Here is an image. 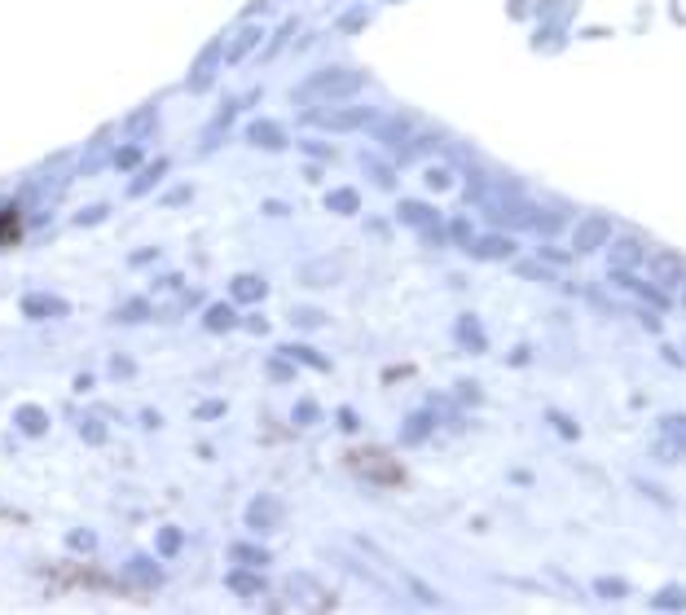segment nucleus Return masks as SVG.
Listing matches in <instances>:
<instances>
[{
	"label": "nucleus",
	"instance_id": "obj_1",
	"mask_svg": "<svg viewBox=\"0 0 686 615\" xmlns=\"http://www.w3.org/2000/svg\"><path fill=\"white\" fill-rule=\"evenodd\" d=\"M366 79L357 75V70H317L309 75L300 88H295V102H339V97H357V88H361Z\"/></svg>",
	"mask_w": 686,
	"mask_h": 615
},
{
	"label": "nucleus",
	"instance_id": "obj_2",
	"mask_svg": "<svg viewBox=\"0 0 686 615\" xmlns=\"http://www.w3.org/2000/svg\"><path fill=\"white\" fill-rule=\"evenodd\" d=\"M375 110L370 106H343V110H304L309 128H326V133H361L375 128Z\"/></svg>",
	"mask_w": 686,
	"mask_h": 615
},
{
	"label": "nucleus",
	"instance_id": "obj_3",
	"mask_svg": "<svg viewBox=\"0 0 686 615\" xmlns=\"http://www.w3.org/2000/svg\"><path fill=\"white\" fill-rule=\"evenodd\" d=\"M348 466L352 471H361L366 479H375V483H387V488H401V466L392 462V457H383V453H352L348 457Z\"/></svg>",
	"mask_w": 686,
	"mask_h": 615
},
{
	"label": "nucleus",
	"instance_id": "obj_4",
	"mask_svg": "<svg viewBox=\"0 0 686 615\" xmlns=\"http://www.w3.org/2000/svg\"><path fill=\"white\" fill-rule=\"evenodd\" d=\"M607 238H612V225H607V216H585L581 225H577V234H572V251L589 255V251H598V246H603Z\"/></svg>",
	"mask_w": 686,
	"mask_h": 615
},
{
	"label": "nucleus",
	"instance_id": "obj_5",
	"mask_svg": "<svg viewBox=\"0 0 686 615\" xmlns=\"http://www.w3.org/2000/svg\"><path fill=\"white\" fill-rule=\"evenodd\" d=\"M229 295H234V304H242V308L260 304V299H269V277L234 273V281H229Z\"/></svg>",
	"mask_w": 686,
	"mask_h": 615
},
{
	"label": "nucleus",
	"instance_id": "obj_6",
	"mask_svg": "<svg viewBox=\"0 0 686 615\" xmlns=\"http://www.w3.org/2000/svg\"><path fill=\"white\" fill-rule=\"evenodd\" d=\"M647 269H652V277L660 286H673V281L686 277V260L678 251H652V255H647Z\"/></svg>",
	"mask_w": 686,
	"mask_h": 615
},
{
	"label": "nucleus",
	"instance_id": "obj_7",
	"mask_svg": "<svg viewBox=\"0 0 686 615\" xmlns=\"http://www.w3.org/2000/svg\"><path fill=\"white\" fill-rule=\"evenodd\" d=\"M216 58H220V40H211V44L203 49V58L194 62L190 79H185L190 93H207V88H211V79H216Z\"/></svg>",
	"mask_w": 686,
	"mask_h": 615
},
{
	"label": "nucleus",
	"instance_id": "obj_8",
	"mask_svg": "<svg viewBox=\"0 0 686 615\" xmlns=\"http://www.w3.org/2000/svg\"><path fill=\"white\" fill-rule=\"evenodd\" d=\"M70 308L62 295H23V317H32V321H49V317H67Z\"/></svg>",
	"mask_w": 686,
	"mask_h": 615
},
{
	"label": "nucleus",
	"instance_id": "obj_9",
	"mask_svg": "<svg viewBox=\"0 0 686 615\" xmlns=\"http://www.w3.org/2000/svg\"><path fill=\"white\" fill-rule=\"evenodd\" d=\"M246 523L255 528V532H269L282 523V501L277 497H255L251 506H246Z\"/></svg>",
	"mask_w": 686,
	"mask_h": 615
},
{
	"label": "nucleus",
	"instance_id": "obj_10",
	"mask_svg": "<svg viewBox=\"0 0 686 615\" xmlns=\"http://www.w3.org/2000/svg\"><path fill=\"white\" fill-rule=\"evenodd\" d=\"M471 255H476V260H511V255H514V238H502V234L476 238V242H471Z\"/></svg>",
	"mask_w": 686,
	"mask_h": 615
},
{
	"label": "nucleus",
	"instance_id": "obj_11",
	"mask_svg": "<svg viewBox=\"0 0 686 615\" xmlns=\"http://www.w3.org/2000/svg\"><path fill=\"white\" fill-rule=\"evenodd\" d=\"M260 40H264V27H242V32L229 40V49H225V62H229V67H238V62L251 53V49H255V44H260Z\"/></svg>",
	"mask_w": 686,
	"mask_h": 615
},
{
	"label": "nucleus",
	"instance_id": "obj_12",
	"mask_svg": "<svg viewBox=\"0 0 686 615\" xmlns=\"http://www.w3.org/2000/svg\"><path fill=\"white\" fill-rule=\"evenodd\" d=\"M453 335H458V343L467 347V352H484L488 343H484V330H480V321L467 312V317H458V326H453Z\"/></svg>",
	"mask_w": 686,
	"mask_h": 615
},
{
	"label": "nucleus",
	"instance_id": "obj_13",
	"mask_svg": "<svg viewBox=\"0 0 686 615\" xmlns=\"http://www.w3.org/2000/svg\"><path fill=\"white\" fill-rule=\"evenodd\" d=\"M246 141H251V145H269V150H282V145H286L282 128H277V124H269V119H255V124L246 128Z\"/></svg>",
	"mask_w": 686,
	"mask_h": 615
},
{
	"label": "nucleus",
	"instance_id": "obj_14",
	"mask_svg": "<svg viewBox=\"0 0 686 615\" xmlns=\"http://www.w3.org/2000/svg\"><path fill=\"white\" fill-rule=\"evenodd\" d=\"M168 159H154V163H150V168L141 171L137 180H133V185H128V194H133V198H141V194H150V189H154V185H159V180H163V176H168Z\"/></svg>",
	"mask_w": 686,
	"mask_h": 615
},
{
	"label": "nucleus",
	"instance_id": "obj_15",
	"mask_svg": "<svg viewBox=\"0 0 686 615\" xmlns=\"http://www.w3.org/2000/svg\"><path fill=\"white\" fill-rule=\"evenodd\" d=\"M643 260V242L638 238H616L612 242V269H634Z\"/></svg>",
	"mask_w": 686,
	"mask_h": 615
},
{
	"label": "nucleus",
	"instance_id": "obj_16",
	"mask_svg": "<svg viewBox=\"0 0 686 615\" xmlns=\"http://www.w3.org/2000/svg\"><path fill=\"white\" fill-rule=\"evenodd\" d=\"M154 119H159V110H154V106H141V110L128 115V124H124V128H128V137L133 141H141V137H150V133H154Z\"/></svg>",
	"mask_w": 686,
	"mask_h": 615
},
{
	"label": "nucleus",
	"instance_id": "obj_17",
	"mask_svg": "<svg viewBox=\"0 0 686 615\" xmlns=\"http://www.w3.org/2000/svg\"><path fill=\"white\" fill-rule=\"evenodd\" d=\"M300 281H309V286H330V281H339V264L335 260H317L309 269H300Z\"/></svg>",
	"mask_w": 686,
	"mask_h": 615
},
{
	"label": "nucleus",
	"instance_id": "obj_18",
	"mask_svg": "<svg viewBox=\"0 0 686 615\" xmlns=\"http://www.w3.org/2000/svg\"><path fill=\"white\" fill-rule=\"evenodd\" d=\"M234 321H238V312L229 304H211L207 308V317H203V326L211 330V335H225V330H234Z\"/></svg>",
	"mask_w": 686,
	"mask_h": 615
},
{
	"label": "nucleus",
	"instance_id": "obj_19",
	"mask_svg": "<svg viewBox=\"0 0 686 615\" xmlns=\"http://www.w3.org/2000/svg\"><path fill=\"white\" fill-rule=\"evenodd\" d=\"M128 581H137L141 589H154V584H159V567H154L150 558H133V563H128Z\"/></svg>",
	"mask_w": 686,
	"mask_h": 615
},
{
	"label": "nucleus",
	"instance_id": "obj_20",
	"mask_svg": "<svg viewBox=\"0 0 686 615\" xmlns=\"http://www.w3.org/2000/svg\"><path fill=\"white\" fill-rule=\"evenodd\" d=\"M396 216H401L405 225H422V229H427V225H436V211H431V207H422V203H401L396 207Z\"/></svg>",
	"mask_w": 686,
	"mask_h": 615
},
{
	"label": "nucleus",
	"instance_id": "obj_21",
	"mask_svg": "<svg viewBox=\"0 0 686 615\" xmlns=\"http://www.w3.org/2000/svg\"><path fill=\"white\" fill-rule=\"evenodd\" d=\"M18 427H23L27 436H44V431H49V418H44V409L27 405V409H18Z\"/></svg>",
	"mask_w": 686,
	"mask_h": 615
},
{
	"label": "nucleus",
	"instance_id": "obj_22",
	"mask_svg": "<svg viewBox=\"0 0 686 615\" xmlns=\"http://www.w3.org/2000/svg\"><path fill=\"white\" fill-rule=\"evenodd\" d=\"M229 589H234L238 598H255L264 584H260V576H251V572H229Z\"/></svg>",
	"mask_w": 686,
	"mask_h": 615
},
{
	"label": "nucleus",
	"instance_id": "obj_23",
	"mask_svg": "<svg viewBox=\"0 0 686 615\" xmlns=\"http://www.w3.org/2000/svg\"><path fill=\"white\" fill-rule=\"evenodd\" d=\"M326 207L339 211V216H352L361 203H357V189H330V194H326Z\"/></svg>",
	"mask_w": 686,
	"mask_h": 615
},
{
	"label": "nucleus",
	"instance_id": "obj_24",
	"mask_svg": "<svg viewBox=\"0 0 686 615\" xmlns=\"http://www.w3.org/2000/svg\"><path fill=\"white\" fill-rule=\"evenodd\" d=\"M67 549L70 554H93V549H97V532H88V528L67 532Z\"/></svg>",
	"mask_w": 686,
	"mask_h": 615
},
{
	"label": "nucleus",
	"instance_id": "obj_25",
	"mask_svg": "<svg viewBox=\"0 0 686 615\" xmlns=\"http://www.w3.org/2000/svg\"><path fill=\"white\" fill-rule=\"evenodd\" d=\"M295 27H300V23H295V18H286V23H282V27H277L273 44H264V62H273L277 53H282V44H286V40H291V32H295Z\"/></svg>",
	"mask_w": 686,
	"mask_h": 615
},
{
	"label": "nucleus",
	"instance_id": "obj_26",
	"mask_svg": "<svg viewBox=\"0 0 686 615\" xmlns=\"http://www.w3.org/2000/svg\"><path fill=\"white\" fill-rule=\"evenodd\" d=\"M286 356L304 361V365H312V370H330V361H326L321 352H312V347H286Z\"/></svg>",
	"mask_w": 686,
	"mask_h": 615
},
{
	"label": "nucleus",
	"instance_id": "obj_27",
	"mask_svg": "<svg viewBox=\"0 0 686 615\" xmlns=\"http://www.w3.org/2000/svg\"><path fill=\"white\" fill-rule=\"evenodd\" d=\"M559 225H563V216H559V211H537L528 229H537V234H559Z\"/></svg>",
	"mask_w": 686,
	"mask_h": 615
},
{
	"label": "nucleus",
	"instance_id": "obj_28",
	"mask_svg": "<svg viewBox=\"0 0 686 615\" xmlns=\"http://www.w3.org/2000/svg\"><path fill=\"white\" fill-rule=\"evenodd\" d=\"M110 163H115L119 171H133L141 163V150L137 145H124V150H115V154H110Z\"/></svg>",
	"mask_w": 686,
	"mask_h": 615
},
{
	"label": "nucleus",
	"instance_id": "obj_29",
	"mask_svg": "<svg viewBox=\"0 0 686 615\" xmlns=\"http://www.w3.org/2000/svg\"><path fill=\"white\" fill-rule=\"evenodd\" d=\"M660 431H664L669 440H678V436L686 440V413H664V418H660Z\"/></svg>",
	"mask_w": 686,
	"mask_h": 615
},
{
	"label": "nucleus",
	"instance_id": "obj_30",
	"mask_svg": "<svg viewBox=\"0 0 686 615\" xmlns=\"http://www.w3.org/2000/svg\"><path fill=\"white\" fill-rule=\"evenodd\" d=\"M594 589H598L603 598H625V593H629V584L616 581V576H598V581H594Z\"/></svg>",
	"mask_w": 686,
	"mask_h": 615
},
{
	"label": "nucleus",
	"instance_id": "obj_31",
	"mask_svg": "<svg viewBox=\"0 0 686 615\" xmlns=\"http://www.w3.org/2000/svg\"><path fill=\"white\" fill-rule=\"evenodd\" d=\"M229 554H234V563H246V567H260V563L269 558V554H260L255 546H234Z\"/></svg>",
	"mask_w": 686,
	"mask_h": 615
},
{
	"label": "nucleus",
	"instance_id": "obj_32",
	"mask_svg": "<svg viewBox=\"0 0 686 615\" xmlns=\"http://www.w3.org/2000/svg\"><path fill=\"white\" fill-rule=\"evenodd\" d=\"M176 549H181V532H176V528H163V532H159V554L172 558Z\"/></svg>",
	"mask_w": 686,
	"mask_h": 615
},
{
	"label": "nucleus",
	"instance_id": "obj_33",
	"mask_svg": "<svg viewBox=\"0 0 686 615\" xmlns=\"http://www.w3.org/2000/svg\"><path fill=\"white\" fill-rule=\"evenodd\" d=\"M361 23H366V9H348V14H343L339 18V32H361Z\"/></svg>",
	"mask_w": 686,
	"mask_h": 615
},
{
	"label": "nucleus",
	"instance_id": "obj_34",
	"mask_svg": "<svg viewBox=\"0 0 686 615\" xmlns=\"http://www.w3.org/2000/svg\"><path fill=\"white\" fill-rule=\"evenodd\" d=\"M145 317V299H133V304H124L115 312V321H141Z\"/></svg>",
	"mask_w": 686,
	"mask_h": 615
},
{
	"label": "nucleus",
	"instance_id": "obj_35",
	"mask_svg": "<svg viewBox=\"0 0 686 615\" xmlns=\"http://www.w3.org/2000/svg\"><path fill=\"white\" fill-rule=\"evenodd\" d=\"M225 413V400H203L199 409H194V418H203V422H216Z\"/></svg>",
	"mask_w": 686,
	"mask_h": 615
},
{
	"label": "nucleus",
	"instance_id": "obj_36",
	"mask_svg": "<svg viewBox=\"0 0 686 615\" xmlns=\"http://www.w3.org/2000/svg\"><path fill=\"white\" fill-rule=\"evenodd\" d=\"M110 374H115V378H133V374H137V365H133L128 356H115V361H110Z\"/></svg>",
	"mask_w": 686,
	"mask_h": 615
},
{
	"label": "nucleus",
	"instance_id": "obj_37",
	"mask_svg": "<svg viewBox=\"0 0 686 615\" xmlns=\"http://www.w3.org/2000/svg\"><path fill=\"white\" fill-rule=\"evenodd\" d=\"M295 422H300V427L317 422V405H312V400H300V405H295Z\"/></svg>",
	"mask_w": 686,
	"mask_h": 615
},
{
	"label": "nucleus",
	"instance_id": "obj_38",
	"mask_svg": "<svg viewBox=\"0 0 686 615\" xmlns=\"http://www.w3.org/2000/svg\"><path fill=\"white\" fill-rule=\"evenodd\" d=\"M97 220H106V207H88V211L75 216V225H97Z\"/></svg>",
	"mask_w": 686,
	"mask_h": 615
},
{
	"label": "nucleus",
	"instance_id": "obj_39",
	"mask_svg": "<svg viewBox=\"0 0 686 615\" xmlns=\"http://www.w3.org/2000/svg\"><path fill=\"white\" fill-rule=\"evenodd\" d=\"M291 321H295V326H321L326 317H321V312H300V308H295V312H291Z\"/></svg>",
	"mask_w": 686,
	"mask_h": 615
},
{
	"label": "nucleus",
	"instance_id": "obj_40",
	"mask_svg": "<svg viewBox=\"0 0 686 615\" xmlns=\"http://www.w3.org/2000/svg\"><path fill=\"white\" fill-rule=\"evenodd\" d=\"M519 273H524V277H533V281H546V277H554V273H546V264H524Z\"/></svg>",
	"mask_w": 686,
	"mask_h": 615
},
{
	"label": "nucleus",
	"instance_id": "obj_41",
	"mask_svg": "<svg viewBox=\"0 0 686 615\" xmlns=\"http://www.w3.org/2000/svg\"><path fill=\"white\" fill-rule=\"evenodd\" d=\"M550 422H554V427H559V431H563V436H568V440H572V436H577V427H572V422H568V418H559V413H550Z\"/></svg>",
	"mask_w": 686,
	"mask_h": 615
},
{
	"label": "nucleus",
	"instance_id": "obj_42",
	"mask_svg": "<svg viewBox=\"0 0 686 615\" xmlns=\"http://www.w3.org/2000/svg\"><path fill=\"white\" fill-rule=\"evenodd\" d=\"M84 440H93V445H102V440H106V431H102V427H97V422H88V427H84Z\"/></svg>",
	"mask_w": 686,
	"mask_h": 615
},
{
	"label": "nucleus",
	"instance_id": "obj_43",
	"mask_svg": "<svg viewBox=\"0 0 686 615\" xmlns=\"http://www.w3.org/2000/svg\"><path fill=\"white\" fill-rule=\"evenodd\" d=\"M542 260H546V264H568V251H542Z\"/></svg>",
	"mask_w": 686,
	"mask_h": 615
},
{
	"label": "nucleus",
	"instance_id": "obj_44",
	"mask_svg": "<svg viewBox=\"0 0 686 615\" xmlns=\"http://www.w3.org/2000/svg\"><path fill=\"white\" fill-rule=\"evenodd\" d=\"M185 198H190V189H172V194H168V198H163V203H168V207H181V203H185Z\"/></svg>",
	"mask_w": 686,
	"mask_h": 615
},
{
	"label": "nucleus",
	"instance_id": "obj_45",
	"mask_svg": "<svg viewBox=\"0 0 686 615\" xmlns=\"http://www.w3.org/2000/svg\"><path fill=\"white\" fill-rule=\"evenodd\" d=\"M273 378H277V382H291V370H286V365L277 361V365H273Z\"/></svg>",
	"mask_w": 686,
	"mask_h": 615
}]
</instances>
